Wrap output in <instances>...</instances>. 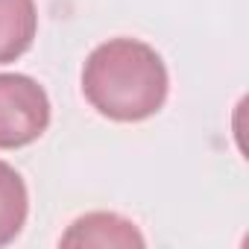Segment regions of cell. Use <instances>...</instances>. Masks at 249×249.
<instances>
[{
    "instance_id": "1",
    "label": "cell",
    "mask_w": 249,
    "mask_h": 249,
    "mask_svg": "<svg viewBox=\"0 0 249 249\" xmlns=\"http://www.w3.org/2000/svg\"><path fill=\"white\" fill-rule=\"evenodd\" d=\"M170 91L167 65L156 47L138 38L97 44L82 68V94L103 117L138 123L161 111Z\"/></svg>"
},
{
    "instance_id": "2",
    "label": "cell",
    "mask_w": 249,
    "mask_h": 249,
    "mask_svg": "<svg viewBox=\"0 0 249 249\" xmlns=\"http://www.w3.org/2000/svg\"><path fill=\"white\" fill-rule=\"evenodd\" d=\"M50 126V97L27 73H0V150H21Z\"/></svg>"
},
{
    "instance_id": "3",
    "label": "cell",
    "mask_w": 249,
    "mask_h": 249,
    "mask_svg": "<svg viewBox=\"0 0 249 249\" xmlns=\"http://www.w3.org/2000/svg\"><path fill=\"white\" fill-rule=\"evenodd\" d=\"M62 246H144V234L138 231V226L120 214L111 211H91L79 220H73V226L62 234L59 240Z\"/></svg>"
},
{
    "instance_id": "4",
    "label": "cell",
    "mask_w": 249,
    "mask_h": 249,
    "mask_svg": "<svg viewBox=\"0 0 249 249\" xmlns=\"http://www.w3.org/2000/svg\"><path fill=\"white\" fill-rule=\"evenodd\" d=\"M38 33L36 0H0V65L21 59Z\"/></svg>"
},
{
    "instance_id": "5",
    "label": "cell",
    "mask_w": 249,
    "mask_h": 249,
    "mask_svg": "<svg viewBox=\"0 0 249 249\" xmlns=\"http://www.w3.org/2000/svg\"><path fill=\"white\" fill-rule=\"evenodd\" d=\"M27 214H30V191L24 176L0 161V246L12 243L24 226H27Z\"/></svg>"
}]
</instances>
